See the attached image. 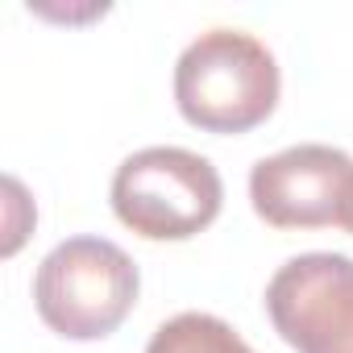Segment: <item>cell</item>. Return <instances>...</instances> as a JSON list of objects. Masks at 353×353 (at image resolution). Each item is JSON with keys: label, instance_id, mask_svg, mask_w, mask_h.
<instances>
[{"label": "cell", "instance_id": "cell-4", "mask_svg": "<svg viewBox=\"0 0 353 353\" xmlns=\"http://www.w3.org/2000/svg\"><path fill=\"white\" fill-rule=\"evenodd\" d=\"M274 332L295 353H353V258L299 254L266 283Z\"/></svg>", "mask_w": 353, "mask_h": 353}, {"label": "cell", "instance_id": "cell-1", "mask_svg": "<svg viewBox=\"0 0 353 353\" xmlns=\"http://www.w3.org/2000/svg\"><path fill=\"white\" fill-rule=\"evenodd\" d=\"M283 92L274 54L245 30H208L174 63V104L204 133L258 129Z\"/></svg>", "mask_w": 353, "mask_h": 353}, {"label": "cell", "instance_id": "cell-6", "mask_svg": "<svg viewBox=\"0 0 353 353\" xmlns=\"http://www.w3.org/2000/svg\"><path fill=\"white\" fill-rule=\"evenodd\" d=\"M145 353H254L233 324L208 312H179L150 336Z\"/></svg>", "mask_w": 353, "mask_h": 353}, {"label": "cell", "instance_id": "cell-3", "mask_svg": "<svg viewBox=\"0 0 353 353\" xmlns=\"http://www.w3.org/2000/svg\"><path fill=\"white\" fill-rule=\"evenodd\" d=\"M221 204L216 166L183 145L137 150L112 174V212L145 241H188L221 216Z\"/></svg>", "mask_w": 353, "mask_h": 353}, {"label": "cell", "instance_id": "cell-5", "mask_svg": "<svg viewBox=\"0 0 353 353\" xmlns=\"http://www.w3.org/2000/svg\"><path fill=\"white\" fill-rule=\"evenodd\" d=\"M353 158L332 145H291L250 170L254 212L270 229H328L341 225Z\"/></svg>", "mask_w": 353, "mask_h": 353}, {"label": "cell", "instance_id": "cell-7", "mask_svg": "<svg viewBox=\"0 0 353 353\" xmlns=\"http://www.w3.org/2000/svg\"><path fill=\"white\" fill-rule=\"evenodd\" d=\"M341 225L353 233V179H349V192H345V208H341Z\"/></svg>", "mask_w": 353, "mask_h": 353}, {"label": "cell", "instance_id": "cell-2", "mask_svg": "<svg viewBox=\"0 0 353 353\" xmlns=\"http://www.w3.org/2000/svg\"><path fill=\"white\" fill-rule=\"evenodd\" d=\"M141 274L108 237H67L34 274V307L42 324L67 341H104L133 312Z\"/></svg>", "mask_w": 353, "mask_h": 353}]
</instances>
